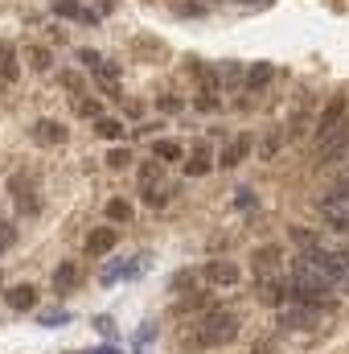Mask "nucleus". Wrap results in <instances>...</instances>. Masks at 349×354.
I'll return each mask as SVG.
<instances>
[{
	"instance_id": "f257e3e1",
	"label": "nucleus",
	"mask_w": 349,
	"mask_h": 354,
	"mask_svg": "<svg viewBox=\"0 0 349 354\" xmlns=\"http://www.w3.org/2000/svg\"><path fill=\"white\" fill-rule=\"evenodd\" d=\"M239 338V317L230 309H206L201 317H193L181 330V346L193 351H214V346H230Z\"/></svg>"
},
{
	"instance_id": "f03ea898",
	"label": "nucleus",
	"mask_w": 349,
	"mask_h": 354,
	"mask_svg": "<svg viewBox=\"0 0 349 354\" xmlns=\"http://www.w3.org/2000/svg\"><path fill=\"white\" fill-rule=\"evenodd\" d=\"M79 62H83L90 75L103 83V95H107V99H119V95H123V91H119V71H115L111 62H103V54H94V50H79Z\"/></svg>"
},
{
	"instance_id": "7ed1b4c3",
	"label": "nucleus",
	"mask_w": 349,
	"mask_h": 354,
	"mask_svg": "<svg viewBox=\"0 0 349 354\" xmlns=\"http://www.w3.org/2000/svg\"><path fill=\"white\" fill-rule=\"evenodd\" d=\"M8 194H12L17 210H25V214H37V210H41L37 177H33V174H12V177H8Z\"/></svg>"
},
{
	"instance_id": "20e7f679",
	"label": "nucleus",
	"mask_w": 349,
	"mask_h": 354,
	"mask_svg": "<svg viewBox=\"0 0 349 354\" xmlns=\"http://www.w3.org/2000/svg\"><path fill=\"white\" fill-rule=\"evenodd\" d=\"M346 153H349V120L341 124V128H333L329 136L317 140V157H321L325 165H329V161H341Z\"/></svg>"
},
{
	"instance_id": "39448f33",
	"label": "nucleus",
	"mask_w": 349,
	"mask_h": 354,
	"mask_svg": "<svg viewBox=\"0 0 349 354\" xmlns=\"http://www.w3.org/2000/svg\"><path fill=\"white\" fill-rule=\"evenodd\" d=\"M346 111H349V99H346V95L329 99V103L321 107V115H317V140H321V136H329L333 128H341V124H346Z\"/></svg>"
},
{
	"instance_id": "423d86ee",
	"label": "nucleus",
	"mask_w": 349,
	"mask_h": 354,
	"mask_svg": "<svg viewBox=\"0 0 349 354\" xmlns=\"http://www.w3.org/2000/svg\"><path fill=\"white\" fill-rule=\"evenodd\" d=\"M201 276H206V280H210L214 288H235V284L243 280V272H239V264H235V260H226V256H222V260H210Z\"/></svg>"
},
{
	"instance_id": "0eeeda50",
	"label": "nucleus",
	"mask_w": 349,
	"mask_h": 354,
	"mask_svg": "<svg viewBox=\"0 0 349 354\" xmlns=\"http://www.w3.org/2000/svg\"><path fill=\"white\" fill-rule=\"evenodd\" d=\"M321 322V309H308V305H283L279 309V326L283 330H312Z\"/></svg>"
},
{
	"instance_id": "6e6552de",
	"label": "nucleus",
	"mask_w": 349,
	"mask_h": 354,
	"mask_svg": "<svg viewBox=\"0 0 349 354\" xmlns=\"http://www.w3.org/2000/svg\"><path fill=\"white\" fill-rule=\"evenodd\" d=\"M251 268H255V276H279V268H283V252L275 248V243H263L255 248V256H251Z\"/></svg>"
},
{
	"instance_id": "1a4fd4ad",
	"label": "nucleus",
	"mask_w": 349,
	"mask_h": 354,
	"mask_svg": "<svg viewBox=\"0 0 349 354\" xmlns=\"http://www.w3.org/2000/svg\"><path fill=\"white\" fill-rule=\"evenodd\" d=\"M33 140L54 149V145H66V140H70V128L58 124V120H37V124H33Z\"/></svg>"
},
{
	"instance_id": "9d476101",
	"label": "nucleus",
	"mask_w": 349,
	"mask_h": 354,
	"mask_svg": "<svg viewBox=\"0 0 349 354\" xmlns=\"http://www.w3.org/2000/svg\"><path fill=\"white\" fill-rule=\"evenodd\" d=\"M251 149H255V140H251V136L243 132V136H235V140H230V145L222 149V157H218V165H222V169H235V165H243V161L251 157Z\"/></svg>"
},
{
	"instance_id": "9b49d317",
	"label": "nucleus",
	"mask_w": 349,
	"mask_h": 354,
	"mask_svg": "<svg viewBox=\"0 0 349 354\" xmlns=\"http://www.w3.org/2000/svg\"><path fill=\"white\" fill-rule=\"evenodd\" d=\"M259 301H267V305H288V301H292V280L267 276V280L259 284Z\"/></svg>"
},
{
	"instance_id": "f8f14e48",
	"label": "nucleus",
	"mask_w": 349,
	"mask_h": 354,
	"mask_svg": "<svg viewBox=\"0 0 349 354\" xmlns=\"http://www.w3.org/2000/svg\"><path fill=\"white\" fill-rule=\"evenodd\" d=\"M50 8L58 12V17H66V21H79V25H99V12H90V8H83L79 0H50Z\"/></svg>"
},
{
	"instance_id": "ddd939ff",
	"label": "nucleus",
	"mask_w": 349,
	"mask_h": 354,
	"mask_svg": "<svg viewBox=\"0 0 349 354\" xmlns=\"http://www.w3.org/2000/svg\"><path fill=\"white\" fill-rule=\"evenodd\" d=\"M115 243H119L115 227H94L87 235V256H107V252H115Z\"/></svg>"
},
{
	"instance_id": "4468645a",
	"label": "nucleus",
	"mask_w": 349,
	"mask_h": 354,
	"mask_svg": "<svg viewBox=\"0 0 349 354\" xmlns=\"http://www.w3.org/2000/svg\"><path fill=\"white\" fill-rule=\"evenodd\" d=\"M4 301H8V309L25 313V309H33V305H37V288H33V284H17V288H8V292H4Z\"/></svg>"
},
{
	"instance_id": "2eb2a0df",
	"label": "nucleus",
	"mask_w": 349,
	"mask_h": 354,
	"mask_svg": "<svg viewBox=\"0 0 349 354\" xmlns=\"http://www.w3.org/2000/svg\"><path fill=\"white\" fill-rule=\"evenodd\" d=\"M210 169H214V157H210V149H206V145H197V149L185 157V174H189V177H206Z\"/></svg>"
},
{
	"instance_id": "dca6fc26",
	"label": "nucleus",
	"mask_w": 349,
	"mask_h": 354,
	"mask_svg": "<svg viewBox=\"0 0 349 354\" xmlns=\"http://www.w3.org/2000/svg\"><path fill=\"white\" fill-rule=\"evenodd\" d=\"M50 280H54V292H70V288L79 284V264H70V260H66V264H58Z\"/></svg>"
},
{
	"instance_id": "f3484780",
	"label": "nucleus",
	"mask_w": 349,
	"mask_h": 354,
	"mask_svg": "<svg viewBox=\"0 0 349 354\" xmlns=\"http://www.w3.org/2000/svg\"><path fill=\"white\" fill-rule=\"evenodd\" d=\"M271 79H275V66H267V62H255V66L247 71V83H243V87H247V91H263L267 83H271Z\"/></svg>"
},
{
	"instance_id": "a211bd4d",
	"label": "nucleus",
	"mask_w": 349,
	"mask_h": 354,
	"mask_svg": "<svg viewBox=\"0 0 349 354\" xmlns=\"http://www.w3.org/2000/svg\"><path fill=\"white\" fill-rule=\"evenodd\" d=\"M152 157H157L161 165H169V161H181V157H185V149H181L177 140H157V145H152Z\"/></svg>"
},
{
	"instance_id": "6ab92c4d",
	"label": "nucleus",
	"mask_w": 349,
	"mask_h": 354,
	"mask_svg": "<svg viewBox=\"0 0 349 354\" xmlns=\"http://www.w3.org/2000/svg\"><path fill=\"white\" fill-rule=\"evenodd\" d=\"M74 111H79L83 120H103V99H94V95H79V99H74Z\"/></svg>"
},
{
	"instance_id": "aec40b11",
	"label": "nucleus",
	"mask_w": 349,
	"mask_h": 354,
	"mask_svg": "<svg viewBox=\"0 0 349 354\" xmlns=\"http://www.w3.org/2000/svg\"><path fill=\"white\" fill-rule=\"evenodd\" d=\"M17 75H21L17 54H12V46H4V41H0V79H4V83H12Z\"/></svg>"
},
{
	"instance_id": "412c9836",
	"label": "nucleus",
	"mask_w": 349,
	"mask_h": 354,
	"mask_svg": "<svg viewBox=\"0 0 349 354\" xmlns=\"http://www.w3.org/2000/svg\"><path fill=\"white\" fill-rule=\"evenodd\" d=\"M107 218L111 223H132V202L128 198H111L107 202Z\"/></svg>"
},
{
	"instance_id": "4be33fe9",
	"label": "nucleus",
	"mask_w": 349,
	"mask_h": 354,
	"mask_svg": "<svg viewBox=\"0 0 349 354\" xmlns=\"http://www.w3.org/2000/svg\"><path fill=\"white\" fill-rule=\"evenodd\" d=\"M94 128H99V136H107V140H123V120H115V115H103Z\"/></svg>"
},
{
	"instance_id": "5701e85b",
	"label": "nucleus",
	"mask_w": 349,
	"mask_h": 354,
	"mask_svg": "<svg viewBox=\"0 0 349 354\" xmlns=\"http://www.w3.org/2000/svg\"><path fill=\"white\" fill-rule=\"evenodd\" d=\"M140 185H144V194H148L152 185H161V161H148V165H140Z\"/></svg>"
},
{
	"instance_id": "b1692460",
	"label": "nucleus",
	"mask_w": 349,
	"mask_h": 354,
	"mask_svg": "<svg viewBox=\"0 0 349 354\" xmlns=\"http://www.w3.org/2000/svg\"><path fill=\"white\" fill-rule=\"evenodd\" d=\"M25 58H29V66H33V71H50V50H46V46H29V50H25Z\"/></svg>"
},
{
	"instance_id": "393cba45",
	"label": "nucleus",
	"mask_w": 349,
	"mask_h": 354,
	"mask_svg": "<svg viewBox=\"0 0 349 354\" xmlns=\"http://www.w3.org/2000/svg\"><path fill=\"white\" fill-rule=\"evenodd\" d=\"M132 165V153L128 149H111L107 153V169H128Z\"/></svg>"
},
{
	"instance_id": "a878e982",
	"label": "nucleus",
	"mask_w": 349,
	"mask_h": 354,
	"mask_svg": "<svg viewBox=\"0 0 349 354\" xmlns=\"http://www.w3.org/2000/svg\"><path fill=\"white\" fill-rule=\"evenodd\" d=\"M58 83H62V87H66L70 95H74V99H79V91H83V79H79L74 71H58Z\"/></svg>"
},
{
	"instance_id": "bb28decb",
	"label": "nucleus",
	"mask_w": 349,
	"mask_h": 354,
	"mask_svg": "<svg viewBox=\"0 0 349 354\" xmlns=\"http://www.w3.org/2000/svg\"><path fill=\"white\" fill-rule=\"evenodd\" d=\"M12 239H17L12 223H4V218H0V252H8V248H12Z\"/></svg>"
},
{
	"instance_id": "cd10ccee",
	"label": "nucleus",
	"mask_w": 349,
	"mask_h": 354,
	"mask_svg": "<svg viewBox=\"0 0 349 354\" xmlns=\"http://www.w3.org/2000/svg\"><path fill=\"white\" fill-rule=\"evenodd\" d=\"M259 153H263V157H267V161H271V157L279 153V136H275V132H271V136H267V140H263V145H259Z\"/></svg>"
},
{
	"instance_id": "c85d7f7f",
	"label": "nucleus",
	"mask_w": 349,
	"mask_h": 354,
	"mask_svg": "<svg viewBox=\"0 0 349 354\" xmlns=\"http://www.w3.org/2000/svg\"><path fill=\"white\" fill-rule=\"evenodd\" d=\"M66 322H70V313H46V317H41V326H50V330H54V326H66Z\"/></svg>"
},
{
	"instance_id": "c756f323",
	"label": "nucleus",
	"mask_w": 349,
	"mask_h": 354,
	"mask_svg": "<svg viewBox=\"0 0 349 354\" xmlns=\"http://www.w3.org/2000/svg\"><path fill=\"white\" fill-rule=\"evenodd\" d=\"M329 227L333 231H349V214H329Z\"/></svg>"
},
{
	"instance_id": "7c9ffc66",
	"label": "nucleus",
	"mask_w": 349,
	"mask_h": 354,
	"mask_svg": "<svg viewBox=\"0 0 349 354\" xmlns=\"http://www.w3.org/2000/svg\"><path fill=\"white\" fill-rule=\"evenodd\" d=\"M235 202H239L243 210H247V206H255V198H251V189H239V194H235Z\"/></svg>"
},
{
	"instance_id": "2f4dec72",
	"label": "nucleus",
	"mask_w": 349,
	"mask_h": 354,
	"mask_svg": "<svg viewBox=\"0 0 349 354\" xmlns=\"http://www.w3.org/2000/svg\"><path fill=\"white\" fill-rule=\"evenodd\" d=\"M161 107H165V111H181V99H173V95H165V99H161Z\"/></svg>"
},
{
	"instance_id": "473e14b6",
	"label": "nucleus",
	"mask_w": 349,
	"mask_h": 354,
	"mask_svg": "<svg viewBox=\"0 0 349 354\" xmlns=\"http://www.w3.org/2000/svg\"><path fill=\"white\" fill-rule=\"evenodd\" d=\"M337 260H341V268H346V276H349V248L346 252H337Z\"/></svg>"
},
{
	"instance_id": "72a5a7b5",
	"label": "nucleus",
	"mask_w": 349,
	"mask_h": 354,
	"mask_svg": "<svg viewBox=\"0 0 349 354\" xmlns=\"http://www.w3.org/2000/svg\"><path fill=\"white\" fill-rule=\"evenodd\" d=\"M99 8H103V12H111V8H115V0H99Z\"/></svg>"
},
{
	"instance_id": "f704fd0d",
	"label": "nucleus",
	"mask_w": 349,
	"mask_h": 354,
	"mask_svg": "<svg viewBox=\"0 0 349 354\" xmlns=\"http://www.w3.org/2000/svg\"><path fill=\"white\" fill-rule=\"evenodd\" d=\"M337 185H346V189H349V169H346V174H341V181H337Z\"/></svg>"
},
{
	"instance_id": "c9c22d12",
	"label": "nucleus",
	"mask_w": 349,
	"mask_h": 354,
	"mask_svg": "<svg viewBox=\"0 0 349 354\" xmlns=\"http://www.w3.org/2000/svg\"><path fill=\"white\" fill-rule=\"evenodd\" d=\"M341 292H346V297H349V276H346V280H341Z\"/></svg>"
},
{
	"instance_id": "e433bc0d",
	"label": "nucleus",
	"mask_w": 349,
	"mask_h": 354,
	"mask_svg": "<svg viewBox=\"0 0 349 354\" xmlns=\"http://www.w3.org/2000/svg\"><path fill=\"white\" fill-rule=\"evenodd\" d=\"M99 354H115V351H99Z\"/></svg>"
},
{
	"instance_id": "4c0bfd02",
	"label": "nucleus",
	"mask_w": 349,
	"mask_h": 354,
	"mask_svg": "<svg viewBox=\"0 0 349 354\" xmlns=\"http://www.w3.org/2000/svg\"><path fill=\"white\" fill-rule=\"evenodd\" d=\"M0 284H4V276H0Z\"/></svg>"
}]
</instances>
